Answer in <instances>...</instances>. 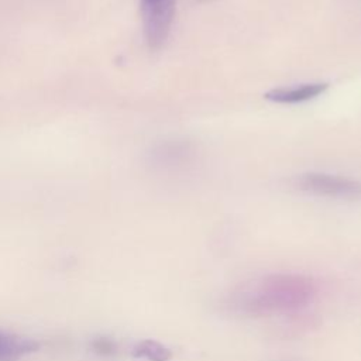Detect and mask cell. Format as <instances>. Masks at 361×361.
<instances>
[{"instance_id": "obj_1", "label": "cell", "mask_w": 361, "mask_h": 361, "mask_svg": "<svg viewBox=\"0 0 361 361\" xmlns=\"http://www.w3.org/2000/svg\"><path fill=\"white\" fill-rule=\"evenodd\" d=\"M316 295L314 282L303 275L278 274L267 276L254 290L244 292L240 306L248 313L264 314L306 306Z\"/></svg>"}, {"instance_id": "obj_2", "label": "cell", "mask_w": 361, "mask_h": 361, "mask_svg": "<svg viewBox=\"0 0 361 361\" xmlns=\"http://www.w3.org/2000/svg\"><path fill=\"white\" fill-rule=\"evenodd\" d=\"M296 188L303 192L344 200L361 199V180L338 175L309 172L295 179Z\"/></svg>"}, {"instance_id": "obj_3", "label": "cell", "mask_w": 361, "mask_h": 361, "mask_svg": "<svg viewBox=\"0 0 361 361\" xmlns=\"http://www.w3.org/2000/svg\"><path fill=\"white\" fill-rule=\"evenodd\" d=\"M176 0H141L144 37L151 49H158L168 38Z\"/></svg>"}, {"instance_id": "obj_4", "label": "cell", "mask_w": 361, "mask_h": 361, "mask_svg": "<svg viewBox=\"0 0 361 361\" xmlns=\"http://www.w3.org/2000/svg\"><path fill=\"white\" fill-rule=\"evenodd\" d=\"M329 87L327 82H317V83H305L300 86L293 87H275L268 90L264 97L274 103L282 104H293L302 103L310 99L317 97L319 94L324 93Z\"/></svg>"}, {"instance_id": "obj_5", "label": "cell", "mask_w": 361, "mask_h": 361, "mask_svg": "<svg viewBox=\"0 0 361 361\" xmlns=\"http://www.w3.org/2000/svg\"><path fill=\"white\" fill-rule=\"evenodd\" d=\"M38 348L39 343L34 338L0 331V361H18Z\"/></svg>"}, {"instance_id": "obj_6", "label": "cell", "mask_w": 361, "mask_h": 361, "mask_svg": "<svg viewBox=\"0 0 361 361\" xmlns=\"http://www.w3.org/2000/svg\"><path fill=\"white\" fill-rule=\"evenodd\" d=\"M133 354L137 358H145L148 361H169L172 353L164 344L155 340H141L134 345Z\"/></svg>"}, {"instance_id": "obj_7", "label": "cell", "mask_w": 361, "mask_h": 361, "mask_svg": "<svg viewBox=\"0 0 361 361\" xmlns=\"http://www.w3.org/2000/svg\"><path fill=\"white\" fill-rule=\"evenodd\" d=\"M90 347L96 354L103 355V357L113 355L117 351L116 343L109 337H96V338H93L90 341Z\"/></svg>"}]
</instances>
